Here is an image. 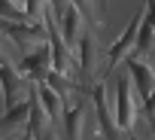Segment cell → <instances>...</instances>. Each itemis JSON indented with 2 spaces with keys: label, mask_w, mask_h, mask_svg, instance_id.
Returning <instances> with one entry per match:
<instances>
[{
  "label": "cell",
  "mask_w": 155,
  "mask_h": 140,
  "mask_svg": "<svg viewBox=\"0 0 155 140\" xmlns=\"http://www.w3.org/2000/svg\"><path fill=\"white\" fill-rule=\"evenodd\" d=\"M31 140H61V137L55 134V128H52V125H46V128H43L37 137H31Z\"/></svg>",
  "instance_id": "obj_18"
},
{
  "label": "cell",
  "mask_w": 155,
  "mask_h": 140,
  "mask_svg": "<svg viewBox=\"0 0 155 140\" xmlns=\"http://www.w3.org/2000/svg\"><path fill=\"white\" fill-rule=\"evenodd\" d=\"M15 70H18V76L28 79V82H43L49 76V70H52V52H49V46L43 43L34 52L21 55V61L15 64Z\"/></svg>",
  "instance_id": "obj_4"
},
{
  "label": "cell",
  "mask_w": 155,
  "mask_h": 140,
  "mask_svg": "<svg viewBox=\"0 0 155 140\" xmlns=\"http://www.w3.org/2000/svg\"><path fill=\"white\" fill-rule=\"evenodd\" d=\"M25 18L28 22L43 18V0H25Z\"/></svg>",
  "instance_id": "obj_15"
},
{
  "label": "cell",
  "mask_w": 155,
  "mask_h": 140,
  "mask_svg": "<svg viewBox=\"0 0 155 140\" xmlns=\"http://www.w3.org/2000/svg\"><path fill=\"white\" fill-rule=\"evenodd\" d=\"M0 140H6V137H0Z\"/></svg>",
  "instance_id": "obj_22"
},
{
  "label": "cell",
  "mask_w": 155,
  "mask_h": 140,
  "mask_svg": "<svg viewBox=\"0 0 155 140\" xmlns=\"http://www.w3.org/2000/svg\"><path fill=\"white\" fill-rule=\"evenodd\" d=\"M46 3H49V12H52L55 18H61V15H64V9H67V3H70V0H46Z\"/></svg>",
  "instance_id": "obj_16"
},
{
  "label": "cell",
  "mask_w": 155,
  "mask_h": 140,
  "mask_svg": "<svg viewBox=\"0 0 155 140\" xmlns=\"http://www.w3.org/2000/svg\"><path fill=\"white\" fill-rule=\"evenodd\" d=\"M0 31H3L18 49L43 46V40H46V25L43 22H3L0 18Z\"/></svg>",
  "instance_id": "obj_3"
},
{
  "label": "cell",
  "mask_w": 155,
  "mask_h": 140,
  "mask_svg": "<svg viewBox=\"0 0 155 140\" xmlns=\"http://www.w3.org/2000/svg\"><path fill=\"white\" fill-rule=\"evenodd\" d=\"M125 70L131 73V79L137 82V104L143 107L149 125L155 128V79H152V70L140 58H134V55L125 58Z\"/></svg>",
  "instance_id": "obj_1"
},
{
  "label": "cell",
  "mask_w": 155,
  "mask_h": 140,
  "mask_svg": "<svg viewBox=\"0 0 155 140\" xmlns=\"http://www.w3.org/2000/svg\"><path fill=\"white\" fill-rule=\"evenodd\" d=\"M131 55L140 58V61L149 58V55H155V31H152V25L146 18H140V25H137V40H134Z\"/></svg>",
  "instance_id": "obj_11"
},
{
  "label": "cell",
  "mask_w": 155,
  "mask_h": 140,
  "mask_svg": "<svg viewBox=\"0 0 155 140\" xmlns=\"http://www.w3.org/2000/svg\"><path fill=\"white\" fill-rule=\"evenodd\" d=\"M43 82H46V85H49V88H52V92H55V95L64 101V107H67V98H70L73 92L79 95V85H76V82H70L64 73H55V70H49V76H46Z\"/></svg>",
  "instance_id": "obj_12"
},
{
  "label": "cell",
  "mask_w": 155,
  "mask_h": 140,
  "mask_svg": "<svg viewBox=\"0 0 155 140\" xmlns=\"http://www.w3.org/2000/svg\"><path fill=\"white\" fill-rule=\"evenodd\" d=\"M137 119V107H134V92H131V76L119 73L116 76V128L119 131H131Z\"/></svg>",
  "instance_id": "obj_2"
},
{
  "label": "cell",
  "mask_w": 155,
  "mask_h": 140,
  "mask_svg": "<svg viewBox=\"0 0 155 140\" xmlns=\"http://www.w3.org/2000/svg\"><path fill=\"white\" fill-rule=\"evenodd\" d=\"M143 18L152 25V31H155V0H146V9H143Z\"/></svg>",
  "instance_id": "obj_17"
},
{
  "label": "cell",
  "mask_w": 155,
  "mask_h": 140,
  "mask_svg": "<svg viewBox=\"0 0 155 140\" xmlns=\"http://www.w3.org/2000/svg\"><path fill=\"white\" fill-rule=\"evenodd\" d=\"M82 15H79V9H76L73 3H67V9H64V15L61 18H55L58 22V31H61V37H64V46L73 52L76 49V43H79V22Z\"/></svg>",
  "instance_id": "obj_10"
},
{
  "label": "cell",
  "mask_w": 155,
  "mask_h": 140,
  "mask_svg": "<svg viewBox=\"0 0 155 140\" xmlns=\"http://www.w3.org/2000/svg\"><path fill=\"white\" fill-rule=\"evenodd\" d=\"M85 110H88V98H85V95H79V101H76L73 107H64V119H61L64 140H79V137H82Z\"/></svg>",
  "instance_id": "obj_7"
},
{
  "label": "cell",
  "mask_w": 155,
  "mask_h": 140,
  "mask_svg": "<svg viewBox=\"0 0 155 140\" xmlns=\"http://www.w3.org/2000/svg\"><path fill=\"white\" fill-rule=\"evenodd\" d=\"M140 18H143V9H137L134 12V18L128 22V28L122 31V37L110 46V52H107V79L113 76V70L131 55V49H134V40H137V25H140Z\"/></svg>",
  "instance_id": "obj_5"
},
{
  "label": "cell",
  "mask_w": 155,
  "mask_h": 140,
  "mask_svg": "<svg viewBox=\"0 0 155 140\" xmlns=\"http://www.w3.org/2000/svg\"><path fill=\"white\" fill-rule=\"evenodd\" d=\"M28 113H31V101H15V107L3 110V116H0V128H15V125L28 122Z\"/></svg>",
  "instance_id": "obj_13"
},
{
  "label": "cell",
  "mask_w": 155,
  "mask_h": 140,
  "mask_svg": "<svg viewBox=\"0 0 155 140\" xmlns=\"http://www.w3.org/2000/svg\"><path fill=\"white\" fill-rule=\"evenodd\" d=\"M3 58H6V55H3V52H0V61H3Z\"/></svg>",
  "instance_id": "obj_20"
},
{
  "label": "cell",
  "mask_w": 155,
  "mask_h": 140,
  "mask_svg": "<svg viewBox=\"0 0 155 140\" xmlns=\"http://www.w3.org/2000/svg\"><path fill=\"white\" fill-rule=\"evenodd\" d=\"M131 140H137V137H131Z\"/></svg>",
  "instance_id": "obj_23"
},
{
  "label": "cell",
  "mask_w": 155,
  "mask_h": 140,
  "mask_svg": "<svg viewBox=\"0 0 155 140\" xmlns=\"http://www.w3.org/2000/svg\"><path fill=\"white\" fill-rule=\"evenodd\" d=\"M70 3L79 9V15L88 22V25H97V18H94V6H91V0H70Z\"/></svg>",
  "instance_id": "obj_14"
},
{
  "label": "cell",
  "mask_w": 155,
  "mask_h": 140,
  "mask_svg": "<svg viewBox=\"0 0 155 140\" xmlns=\"http://www.w3.org/2000/svg\"><path fill=\"white\" fill-rule=\"evenodd\" d=\"M88 101H91L94 116H97V131L107 140H119V128H116V122L110 116V104H107V82H94L88 92Z\"/></svg>",
  "instance_id": "obj_6"
},
{
  "label": "cell",
  "mask_w": 155,
  "mask_h": 140,
  "mask_svg": "<svg viewBox=\"0 0 155 140\" xmlns=\"http://www.w3.org/2000/svg\"><path fill=\"white\" fill-rule=\"evenodd\" d=\"M34 88H37V101H40V107H43L49 125H52V128H61V119H64V101H61L46 82H34Z\"/></svg>",
  "instance_id": "obj_8"
},
{
  "label": "cell",
  "mask_w": 155,
  "mask_h": 140,
  "mask_svg": "<svg viewBox=\"0 0 155 140\" xmlns=\"http://www.w3.org/2000/svg\"><path fill=\"white\" fill-rule=\"evenodd\" d=\"M21 82H25V79L18 76L15 64H9V61L3 58V61H0V88H3V107H6V110H9V107H15Z\"/></svg>",
  "instance_id": "obj_9"
},
{
  "label": "cell",
  "mask_w": 155,
  "mask_h": 140,
  "mask_svg": "<svg viewBox=\"0 0 155 140\" xmlns=\"http://www.w3.org/2000/svg\"><path fill=\"white\" fill-rule=\"evenodd\" d=\"M152 79H155V67H152Z\"/></svg>",
  "instance_id": "obj_21"
},
{
  "label": "cell",
  "mask_w": 155,
  "mask_h": 140,
  "mask_svg": "<svg viewBox=\"0 0 155 140\" xmlns=\"http://www.w3.org/2000/svg\"><path fill=\"white\" fill-rule=\"evenodd\" d=\"M107 6H110V0H101V18L107 15Z\"/></svg>",
  "instance_id": "obj_19"
}]
</instances>
